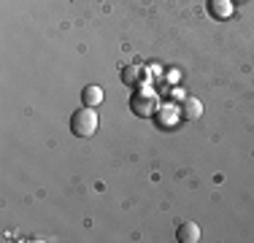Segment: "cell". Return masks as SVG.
I'll return each instance as SVG.
<instances>
[{
    "label": "cell",
    "mask_w": 254,
    "mask_h": 243,
    "mask_svg": "<svg viewBox=\"0 0 254 243\" xmlns=\"http://www.w3.org/2000/svg\"><path fill=\"white\" fill-rule=\"evenodd\" d=\"M208 11L214 19H230L235 5H233V0H208Z\"/></svg>",
    "instance_id": "obj_2"
},
{
    "label": "cell",
    "mask_w": 254,
    "mask_h": 243,
    "mask_svg": "<svg viewBox=\"0 0 254 243\" xmlns=\"http://www.w3.org/2000/svg\"><path fill=\"white\" fill-rule=\"evenodd\" d=\"M81 103L89 108H98L103 103V87H98V84H89V87H84L81 92Z\"/></svg>",
    "instance_id": "obj_4"
},
{
    "label": "cell",
    "mask_w": 254,
    "mask_h": 243,
    "mask_svg": "<svg viewBox=\"0 0 254 243\" xmlns=\"http://www.w3.org/2000/svg\"><path fill=\"white\" fill-rule=\"evenodd\" d=\"M98 122L100 119H98V111H95V108H89V106L76 108L73 117H70V132L78 138H89L98 130Z\"/></svg>",
    "instance_id": "obj_1"
},
{
    "label": "cell",
    "mask_w": 254,
    "mask_h": 243,
    "mask_svg": "<svg viewBox=\"0 0 254 243\" xmlns=\"http://www.w3.org/2000/svg\"><path fill=\"white\" fill-rule=\"evenodd\" d=\"M132 111L138 114V117H146V114H152L154 111V95H138V97H132Z\"/></svg>",
    "instance_id": "obj_5"
},
{
    "label": "cell",
    "mask_w": 254,
    "mask_h": 243,
    "mask_svg": "<svg viewBox=\"0 0 254 243\" xmlns=\"http://www.w3.org/2000/svg\"><path fill=\"white\" fill-rule=\"evenodd\" d=\"M176 238L181 243H197V241H200V227H197L195 222H184V224H179Z\"/></svg>",
    "instance_id": "obj_3"
},
{
    "label": "cell",
    "mask_w": 254,
    "mask_h": 243,
    "mask_svg": "<svg viewBox=\"0 0 254 243\" xmlns=\"http://www.w3.org/2000/svg\"><path fill=\"white\" fill-rule=\"evenodd\" d=\"M138 76H141V70H138V68H132V70H125V73H122V78H125V81H130V84H135V81H138Z\"/></svg>",
    "instance_id": "obj_7"
},
{
    "label": "cell",
    "mask_w": 254,
    "mask_h": 243,
    "mask_svg": "<svg viewBox=\"0 0 254 243\" xmlns=\"http://www.w3.org/2000/svg\"><path fill=\"white\" fill-rule=\"evenodd\" d=\"M184 114H187L190 119H200V117H203L200 100H197V97H187V100H184Z\"/></svg>",
    "instance_id": "obj_6"
}]
</instances>
